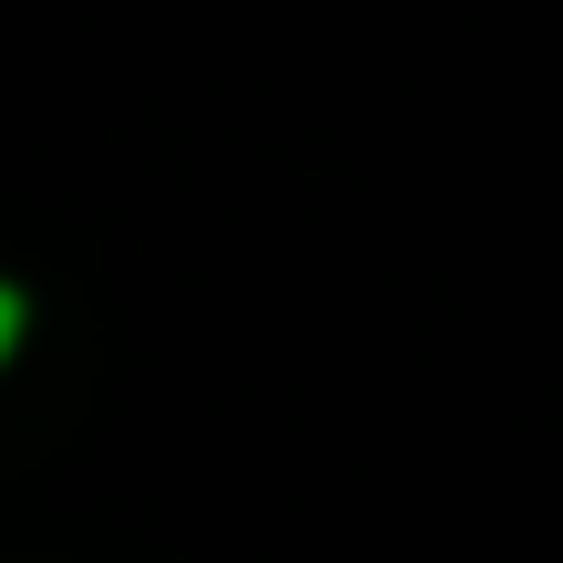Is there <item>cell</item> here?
I'll return each mask as SVG.
<instances>
[{"label": "cell", "mask_w": 563, "mask_h": 563, "mask_svg": "<svg viewBox=\"0 0 563 563\" xmlns=\"http://www.w3.org/2000/svg\"><path fill=\"white\" fill-rule=\"evenodd\" d=\"M21 323H32V313H21V292H11V282H0V365H11V344H21Z\"/></svg>", "instance_id": "6da1fadb"}]
</instances>
